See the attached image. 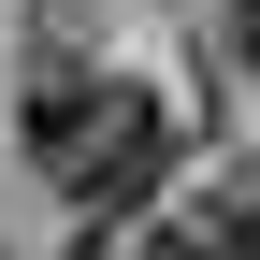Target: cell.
I'll return each mask as SVG.
<instances>
[{
  "label": "cell",
  "instance_id": "5b68a950",
  "mask_svg": "<svg viewBox=\"0 0 260 260\" xmlns=\"http://www.w3.org/2000/svg\"><path fill=\"white\" fill-rule=\"evenodd\" d=\"M0 260H15V246H0Z\"/></svg>",
  "mask_w": 260,
  "mask_h": 260
},
{
  "label": "cell",
  "instance_id": "277c9868",
  "mask_svg": "<svg viewBox=\"0 0 260 260\" xmlns=\"http://www.w3.org/2000/svg\"><path fill=\"white\" fill-rule=\"evenodd\" d=\"M217 58H260V0H217Z\"/></svg>",
  "mask_w": 260,
  "mask_h": 260
},
{
  "label": "cell",
  "instance_id": "3957f363",
  "mask_svg": "<svg viewBox=\"0 0 260 260\" xmlns=\"http://www.w3.org/2000/svg\"><path fill=\"white\" fill-rule=\"evenodd\" d=\"M73 260H203V246H159V232H87Z\"/></svg>",
  "mask_w": 260,
  "mask_h": 260
},
{
  "label": "cell",
  "instance_id": "7a4b0ae2",
  "mask_svg": "<svg viewBox=\"0 0 260 260\" xmlns=\"http://www.w3.org/2000/svg\"><path fill=\"white\" fill-rule=\"evenodd\" d=\"M203 260H260V188H232V203L203 217Z\"/></svg>",
  "mask_w": 260,
  "mask_h": 260
},
{
  "label": "cell",
  "instance_id": "6da1fadb",
  "mask_svg": "<svg viewBox=\"0 0 260 260\" xmlns=\"http://www.w3.org/2000/svg\"><path fill=\"white\" fill-rule=\"evenodd\" d=\"M29 159L58 174V203H87L116 232L130 203H159V174H174V102L130 73H73V58H44L29 73Z\"/></svg>",
  "mask_w": 260,
  "mask_h": 260
}]
</instances>
